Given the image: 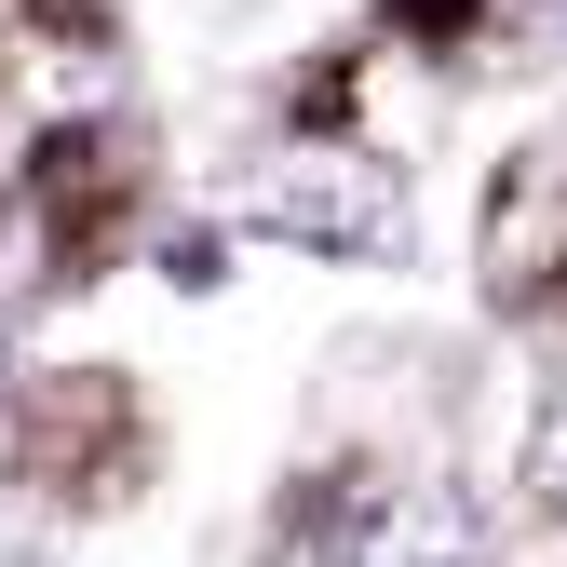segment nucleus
Instances as JSON below:
<instances>
[{"instance_id": "obj_1", "label": "nucleus", "mask_w": 567, "mask_h": 567, "mask_svg": "<svg viewBox=\"0 0 567 567\" xmlns=\"http://www.w3.org/2000/svg\"><path fill=\"white\" fill-rule=\"evenodd\" d=\"M244 230L311 244V257H405V189H392V163L338 150V135H298L244 176Z\"/></svg>"}, {"instance_id": "obj_3", "label": "nucleus", "mask_w": 567, "mask_h": 567, "mask_svg": "<svg viewBox=\"0 0 567 567\" xmlns=\"http://www.w3.org/2000/svg\"><path fill=\"white\" fill-rule=\"evenodd\" d=\"M527 486L567 514V379H554V405H540V446H527Z\"/></svg>"}, {"instance_id": "obj_2", "label": "nucleus", "mask_w": 567, "mask_h": 567, "mask_svg": "<svg viewBox=\"0 0 567 567\" xmlns=\"http://www.w3.org/2000/svg\"><path fill=\"white\" fill-rule=\"evenodd\" d=\"M338 567H473V514L433 501V486H405V501L365 514V540H351Z\"/></svg>"}]
</instances>
